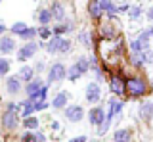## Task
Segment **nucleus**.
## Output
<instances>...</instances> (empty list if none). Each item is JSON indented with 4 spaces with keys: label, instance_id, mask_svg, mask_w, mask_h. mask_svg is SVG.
<instances>
[{
    "label": "nucleus",
    "instance_id": "1",
    "mask_svg": "<svg viewBox=\"0 0 153 142\" xmlns=\"http://www.w3.org/2000/svg\"><path fill=\"white\" fill-rule=\"evenodd\" d=\"M124 50L126 46H124L123 35L115 37V39H94V52L100 58V64L107 75L113 69H121V65L126 61Z\"/></svg>",
    "mask_w": 153,
    "mask_h": 142
},
{
    "label": "nucleus",
    "instance_id": "2",
    "mask_svg": "<svg viewBox=\"0 0 153 142\" xmlns=\"http://www.w3.org/2000/svg\"><path fill=\"white\" fill-rule=\"evenodd\" d=\"M94 33H96V39H115V37L123 35L121 21L117 19V16H105L103 13L96 21Z\"/></svg>",
    "mask_w": 153,
    "mask_h": 142
},
{
    "label": "nucleus",
    "instance_id": "3",
    "mask_svg": "<svg viewBox=\"0 0 153 142\" xmlns=\"http://www.w3.org/2000/svg\"><path fill=\"white\" fill-rule=\"evenodd\" d=\"M149 94V83H147L146 75H142V71L128 75L126 77V96L124 98H132V100H142Z\"/></svg>",
    "mask_w": 153,
    "mask_h": 142
},
{
    "label": "nucleus",
    "instance_id": "4",
    "mask_svg": "<svg viewBox=\"0 0 153 142\" xmlns=\"http://www.w3.org/2000/svg\"><path fill=\"white\" fill-rule=\"evenodd\" d=\"M44 50L52 56L71 54V50H73V40L67 39L65 35H52L50 39L44 42Z\"/></svg>",
    "mask_w": 153,
    "mask_h": 142
},
{
    "label": "nucleus",
    "instance_id": "5",
    "mask_svg": "<svg viewBox=\"0 0 153 142\" xmlns=\"http://www.w3.org/2000/svg\"><path fill=\"white\" fill-rule=\"evenodd\" d=\"M107 83H109V90L113 96L124 98L126 96V75L121 69H113L107 75Z\"/></svg>",
    "mask_w": 153,
    "mask_h": 142
},
{
    "label": "nucleus",
    "instance_id": "6",
    "mask_svg": "<svg viewBox=\"0 0 153 142\" xmlns=\"http://www.w3.org/2000/svg\"><path fill=\"white\" fill-rule=\"evenodd\" d=\"M40 48H44V40L36 42V40H27L23 42L21 46H17L16 50V60L19 61V64H25V61H29L31 58H35V54Z\"/></svg>",
    "mask_w": 153,
    "mask_h": 142
},
{
    "label": "nucleus",
    "instance_id": "7",
    "mask_svg": "<svg viewBox=\"0 0 153 142\" xmlns=\"http://www.w3.org/2000/svg\"><path fill=\"white\" fill-rule=\"evenodd\" d=\"M65 79H67V65L63 61H54V64H50V67L46 71V83L56 84V83H63Z\"/></svg>",
    "mask_w": 153,
    "mask_h": 142
},
{
    "label": "nucleus",
    "instance_id": "8",
    "mask_svg": "<svg viewBox=\"0 0 153 142\" xmlns=\"http://www.w3.org/2000/svg\"><path fill=\"white\" fill-rule=\"evenodd\" d=\"M19 119H21V115H19L17 111L4 110V113L0 115V127L8 132H13V131H17V127H19Z\"/></svg>",
    "mask_w": 153,
    "mask_h": 142
},
{
    "label": "nucleus",
    "instance_id": "9",
    "mask_svg": "<svg viewBox=\"0 0 153 142\" xmlns=\"http://www.w3.org/2000/svg\"><path fill=\"white\" fill-rule=\"evenodd\" d=\"M63 115L69 123H80L84 119V108L80 104H67L63 108Z\"/></svg>",
    "mask_w": 153,
    "mask_h": 142
},
{
    "label": "nucleus",
    "instance_id": "10",
    "mask_svg": "<svg viewBox=\"0 0 153 142\" xmlns=\"http://www.w3.org/2000/svg\"><path fill=\"white\" fill-rule=\"evenodd\" d=\"M84 100L86 104H90V106H96L100 100H102V88H100V83L94 81V83H88L84 88Z\"/></svg>",
    "mask_w": 153,
    "mask_h": 142
},
{
    "label": "nucleus",
    "instance_id": "11",
    "mask_svg": "<svg viewBox=\"0 0 153 142\" xmlns=\"http://www.w3.org/2000/svg\"><path fill=\"white\" fill-rule=\"evenodd\" d=\"M50 12H52V19H54L56 23L69 19V13H67V6H65L63 0H54V2L50 4Z\"/></svg>",
    "mask_w": 153,
    "mask_h": 142
},
{
    "label": "nucleus",
    "instance_id": "12",
    "mask_svg": "<svg viewBox=\"0 0 153 142\" xmlns=\"http://www.w3.org/2000/svg\"><path fill=\"white\" fill-rule=\"evenodd\" d=\"M16 50H17L16 37H13V35H6V33H4V35L0 37V54L8 56V54H13Z\"/></svg>",
    "mask_w": 153,
    "mask_h": 142
},
{
    "label": "nucleus",
    "instance_id": "13",
    "mask_svg": "<svg viewBox=\"0 0 153 142\" xmlns=\"http://www.w3.org/2000/svg\"><path fill=\"white\" fill-rule=\"evenodd\" d=\"M4 87H6V92L10 94V96H17L19 92H23V81L17 77V75H10V77H6Z\"/></svg>",
    "mask_w": 153,
    "mask_h": 142
},
{
    "label": "nucleus",
    "instance_id": "14",
    "mask_svg": "<svg viewBox=\"0 0 153 142\" xmlns=\"http://www.w3.org/2000/svg\"><path fill=\"white\" fill-rule=\"evenodd\" d=\"M42 84H44V81H42L40 77H35V79H31L29 83H25V87H23V92L27 94V98H31V100H36L38 92H40V88H42Z\"/></svg>",
    "mask_w": 153,
    "mask_h": 142
},
{
    "label": "nucleus",
    "instance_id": "15",
    "mask_svg": "<svg viewBox=\"0 0 153 142\" xmlns=\"http://www.w3.org/2000/svg\"><path fill=\"white\" fill-rule=\"evenodd\" d=\"M103 119H105V110H103V106H90V111H88V121H90V125L98 129V127L102 125Z\"/></svg>",
    "mask_w": 153,
    "mask_h": 142
},
{
    "label": "nucleus",
    "instance_id": "16",
    "mask_svg": "<svg viewBox=\"0 0 153 142\" xmlns=\"http://www.w3.org/2000/svg\"><path fill=\"white\" fill-rule=\"evenodd\" d=\"M138 117H140L143 123H149L153 119V108H151L149 100L140 102V106H138Z\"/></svg>",
    "mask_w": 153,
    "mask_h": 142
},
{
    "label": "nucleus",
    "instance_id": "17",
    "mask_svg": "<svg viewBox=\"0 0 153 142\" xmlns=\"http://www.w3.org/2000/svg\"><path fill=\"white\" fill-rule=\"evenodd\" d=\"M86 13H88V17H90V21H98L100 17L103 16V10H102V6H100V2L98 0H90L88 2V6H86Z\"/></svg>",
    "mask_w": 153,
    "mask_h": 142
},
{
    "label": "nucleus",
    "instance_id": "18",
    "mask_svg": "<svg viewBox=\"0 0 153 142\" xmlns=\"http://www.w3.org/2000/svg\"><path fill=\"white\" fill-rule=\"evenodd\" d=\"M67 104H69V92H67V90H59V92H56L54 98H52L50 106L54 108V110H63Z\"/></svg>",
    "mask_w": 153,
    "mask_h": 142
},
{
    "label": "nucleus",
    "instance_id": "19",
    "mask_svg": "<svg viewBox=\"0 0 153 142\" xmlns=\"http://www.w3.org/2000/svg\"><path fill=\"white\" fill-rule=\"evenodd\" d=\"M75 29V21L71 19H65V21H59V23H56L54 27H52V33L54 35H67V33H71Z\"/></svg>",
    "mask_w": 153,
    "mask_h": 142
},
{
    "label": "nucleus",
    "instance_id": "20",
    "mask_svg": "<svg viewBox=\"0 0 153 142\" xmlns=\"http://www.w3.org/2000/svg\"><path fill=\"white\" fill-rule=\"evenodd\" d=\"M21 142H46V135L42 131H31L27 129L25 132L21 135Z\"/></svg>",
    "mask_w": 153,
    "mask_h": 142
},
{
    "label": "nucleus",
    "instance_id": "21",
    "mask_svg": "<svg viewBox=\"0 0 153 142\" xmlns=\"http://www.w3.org/2000/svg\"><path fill=\"white\" fill-rule=\"evenodd\" d=\"M76 42L84 46V48H94V33L88 29H82L76 33Z\"/></svg>",
    "mask_w": 153,
    "mask_h": 142
},
{
    "label": "nucleus",
    "instance_id": "22",
    "mask_svg": "<svg viewBox=\"0 0 153 142\" xmlns=\"http://www.w3.org/2000/svg\"><path fill=\"white\" fill-rule=\"evenodd\" d=\"M17 77L21 79L23 83H29L31 79H35V77H36V71H35V67H33V65L23 64L21 67H19V71H17Z\"/></svg>",
    "mask_w": 153,
    "mask_h": 142
},
{
    "label": "nucleus",
    "instance_id": "23",
    "mask_svg": "<svg viewBox=\"0 0 153 142\" xmlns=\"http://www.w3.org/2000/svg\"><path fill=\"white\" fill-rule=\"evenodd\" d=\"M98 2H100L105 16H117L119 13V4H115L113 0H98Z\"/></svg>",
    "mask_w": 153,
    "mask_h": 142
},
{
    "label": "nucleus",
    "instance_id": "24",
    "mask_svg": "<svg viewBox=\"0 0 153 142\" xmlns=\"http://www.w3.org/2000/svg\"><path fill=\"white\" fill-rule=\"evenodd\" d=\"M36 21H38V25H50L52 21V12H50V8H38V12H36Z\"/></svg>",
    "mask_w": 153,
    "mask_h": 142
},
{
    "label": "nucleus",
    "instance_id": "25",
    "mask_svg": "<svg viewBox=\"0 0 153 142\" xmlns=\"http://www.w3.org/2000/svg\"><path fill=\"white\" fill-rule=\"evenodd\" d=\"M132 140V131L130 129H117L113 132V142H130Z\"/></svg>",
    "mask_w": 153,
    "mask_h": 142
},
{
    "label": "nucleus",
    "instance_id": "26",
    "mask_svg": "<svg viewBox=\"0 0 153 142\" xmlns=\"http://www.w3.org/2000/svg\"><path fill=\"white\" fill-rule=\"evenodd\" d=\"M17 39H21L23 42H27V40H35V39H36V27L27 25L25 29H23V31L17 35Z\"/></svg>",
    "mask_w": 153,
    "mask_h": 142
},
{
    "label": "nucleus",
    "instance_id": "27",
    "mask_svg": "<svg viewBox=\"0 0 153 142\" xmlns=\"http://www.w3.org/2000/svg\"><path fill=\"white\" fill-rule=\"evenodd\" d=\"M21 123L25 129H31V131H36L38 127H40V121H38V117H35V113L33 115H27V117H21Z\"/></svg>",
    "mask_w": 153,
    "mask_h": 142
},
{
    "label": "nucleus",
    "instance_id": "28",
    "mask_svg": "<svg viewBox=\"0 0 153 142\" xmlns=\"http://www.w3.org/2000/svg\"><path fill=\"white\" fill-rule=\"evenodd\" d=\"M33 113H35V100L27 98V100L21 102V113H19V115L27 117V115H33Z\"/></svg>",
    "mask_w": 153,
    "mask_h": 142
},
{
    "label": "nucleus",
    "instance_id": "29",
    "mask_svg": "<svg viewBox=\"0 0 153 142\" xmlns=\"http://www.w3.org/2000/svg\"><path fill=\"white\" fill-rule=\"evenodd\" d=\"M143 12H146V10L138 4V6H130V10L126 12V16H128V19H130V21H138V19H142V17H143Z\"/></svg>",
    "mask_w": 153,
    "mask_h": 142
},
{
    "label": "nucleus",
    "instance_id": "30",
    "mask_svg": "<svg viewBox=\"0 0 153 142\" xmlns=\"http://www.w3.org/2000/svg\"><path fill=\"white\" fill-rule=\"evenodd\" d=\"M75 65L79 67V71L82 75H86L90 71V61H88V56H79V58L75 60Z\"/></svg>",
    "mask_w": 153,
    "mask_h": 142
},
{
    "label": "nucleus",
    "instance_id": "31",
    "mask_svg": "<svg viewBox=\"0 0 153 142\" xmlns=\"http://www.w3.org/2000/svg\"><path fill=\"white\" fill-rule=\"evenodd\" d=\"M52 35H54V33H52V27H50V25H38V27H36V37H38L40 40L46 42Z\"/></svg>",
    "mask_w": 153,
    "mask_h": 142
},
{
    "label": "nucleus",
    "instance_id": "32",
    "mask_svg": "<svg viewBox=\"0 0 153 142\" xmlns=\"http://www.w3.org/2000/svg\"><path fill=\"white\" fill-rule=\"evenodd\" d=\"M80 77H84V75H82V73L79 71V67H76L75 64L67 67V81H71V83H76V81H79Z\"/></svg>",
    "mask_w": 153,
    "mask_h": 142
},
{
    "label": "nucleus",
    "instance_id": "33",
    "mask_svg": "<svg viewBox=\"0 0 153 142\" xmlns=\"http://www.w3.org/2000/svg\"><path fill=\"white\" fill-rule=\"evenodd\" d=\"M10 69H12V61L4 56H0V77H8Z\"/></svg>",
    "mask_w": 153,
    "mask_h": 142
},
{
    "label": "nucleus",
    "instance_id": "34",
    "mask_svg": "<svg viewBox=\"0 0 153 142\" xmlns=\"http://www.w3.org/2000/svg\"><path fill=\"white\" fill-rule=\"evenodd\" d=\"M128 48H130V52H138V54H140V52L146 50V46H143V42L138 39V37H134V39L128 42Z\"/></svg>",
    "mask_w": 153,
    "mask_h": 142
},
{
    "label": "nucleus",
    "instance_id": "35",
    "mask_svg": "<svg viewBox=\"0 0 153 142\" xmlns=\"http://www.w3.org/2000/svg\"><path fill=\"white\" fill-rule=\"evenodd\" d=\"M136 37H138V39H140V40L143 42V46H146V48H149V44H151V35H149V29H140Z\"/></svg>",
    "mask_w": 153,
    "mask_h": 142
},
{
    "label": "nucleus",
    "instance_id": "36",
    "mask_svg": "<svg viewBox=\"0 0 153 142\" xmlns=\"http://www.w3.org/2000/svg\"><path fill=\"white\" fill-rule=\"evenodd\" d=\"M25 27H27V23H25V21H16L12 27H8V31H10V35H13V37L17 39V35H19V33H21L23 29H25Z\"/></svg>",
    "mask_w": 153,
    "mask_h": 142
},
{
    "label": "nucleus",
    "instance_id": "37",
    "mask_svg": "<svg viewBox=\"0 0 153 142\" xmlns=\"http://www.w3.org/2000/svg\"><path fill=\"white\" fill-rule=\"evenodd\" d=\"M142 58H143V64L146 65H151L153 64V48H146L142 52Z\"/></svg>",
    "mask_w": 153,
    "mask_h": 142
},
{
    "label": "nucleus",
    "instance_id": "38",
    "mask_svg": "<svg viewBox=\"0 0 153 142\" xmlns=\"http://www.w3.org/2000/svg\"><path fill=\"white\" fill-rule=\"evenodd\" d=\"M48 92H50V84L44 83L42 88H40V92H38V96H36V100H48Z\"/></svg>",
    "mask_w": 153,
    "mask_h": 142
},
{
    "label": "nucleus",
    "instance_id": "39",
    "mask_svg": "<svg viewBox=\"0 0 153 142\" xmlns=\"http://www.w3.org/2000/svg\"><path fill=\"white\" fill-rule=\"evenodd\" d=\"M48 108H50L48 100H35V111H44Z\"/></svg>",
    "mask_w": 153,
    "mask_h": 142
},
{
    "label": "nucleus",
    "instance_id": "40",
    "mask_svg": "<svg viewBox=\"0 0 153 142\" xmlns=\"http://www.w3.org/2000/svg\"><path fill=\"white\" fill-rule=\"evenodd\" d=\"M6 110H12V111L21 113V102H6Z\"/></svg>",
    "mask_w": 153,
    "mask_h": 142
},
{
    "label": "nucleus",
    "instance_id": "41",
    "mask_svg": "<svg viewBox=\"0 0 153 142\" xmlns=\"http://www.w3.org/2000/svg\"><path fill=\"white\" fill-rule=\"evenodd\" d=\"M33 67H35V71H36V73H42V71L46 69V61H44V60H38L36 64L33 65Z\"/></svg>",
    "mask_w": 153,
    "mask_h": 142
},
{
    "label": "nucleus",
    "instance_id": "42",
    "mask_svg": "<svg viewBox=\"0 0 153 142\" xmlns=\"http://www.w3.org/2000/svg\"><path fill=\"white\" fill-rule=\"evenodd\" d=\"M143 16H146V19L149 21V23H153V6H149L146 12H143Z\"/></svg>",
    "mask_w": 153,
    "mask_h": 142
},
{
    "label": "nucleus",
    "instance_id": "43",
    "mask_svg": "<svg viewBox=\"0 0 153 142\" xmlns=\"http://www.w3.org/2000/svg\"><path fill=\"white\" fill-rule=\"evenodd\" d=\"M128 10H130V4L128 2H123L121 6H119V13H126Z\"/></svg>",
    "mask_w": 153,
    "mask_h": 142
},
{
    "label": "nucleus",
    "instance_id": "44",
    "mask_svg": "<svg viewBox=\"0 0 153 142\" xmlns=\"http://www.w3.org/2000/svg\"><path fill=\"white\" fill-rule=\"evenodd\" d=\"M50 129H52V131H59V129H61L59 121H50Z\"/></svg>",
    "mask_w": 153,
    "mask_h": 142
},
{
    "label": "nucleus",
    "instance_id": "45",
    "mask_svg": "<svg viewBox=\"0 0 153 142\" xmlns=\"http://www.w3.org/2000/svg\"><path fill=\"white\" fill-rule=\"evenodd\" d=\"M86 140H88V138H86V136H82V135H80V136H73V138H71L69 142H86Z\"/></svg>",
    "mask_w": 153,
    "mask_h": 142
},
{
    "label": "nucleus",
    "instance_id": "46",
    "mask_svg": "<svg viewBox=\"0 0 153 142\" xmlns=\"http://www.w3.org/2000/svg\"><path fill=\"white\" fill-rule=\"evenodd\" d=\"M4 33H8V27H6V25H4V23H2V21H0V37H2V35H4Z\"/></svg>",
    "mask_w": 153,
    "mask_h": 142
},
{
    "label": "nucleus",
    "instance_id": "47",
    "mask_svg": "<svg viewBox=\"0 0 153 142\" xmlns=\"http://www.w3.org/2000/svg\"><path fill=\"white\" fill-rule=\"evenodd\" d=\"M147 29H149V35H151V40H153V23H151V25H149V27H147Z\"/></svg>",
    "mask_w": 153,
    "mask_h": 142
},
{
    "label": "nucleus",
    "instance_id": "48",
    "mask_svg": "<svg viewBox=\"0 0 153 142\" xmlns=\"http://www.w3.org/2000/svg\"><path fill=\"white\" fill-rule=\"evenodd\" d=\"M149 92H153V83H149Z\"/></svg>",
    "mask_w": 153,
    "mask_h": 142
},
{
    "label": "nucleus",
    "instance_id": "49",
    "mask_svg": "<svg viewBox=\"0 0 153 142\" xmlns=\"http://www.w3.org/2000/svg\"><path fill=\"white\" fill-rule=\"evenodd\" d=\"M86 142H100L98 138H92V140H86Z\"/></svg>",
    "mask_w": 153,
    "mask_h": 142
},
{
    "label": "nucleus",
    "instance_id": "50",
    "mask_svg": "<svg viewBox=\"0 0 153 142\" xmlns=\"http://www.w3.org/2000/svg\"><path fill=\"white\" fill-rule=\"evenodd\" d=\"M149 102H151V108H153V98H151V100H149Z\"/></svg>",
    "mask_w": 153,
    "mask_h": 142
},
{
    "label": "nucleus",
    "instance_id": "51",
    "mask_svg": "<svg viewBox=\"0 0 153 142\" xmlns=\"http://www.w3.org/2000/svg\"><path fill=\"white\" fill-rule=\"evenodd\" d=\"M0 104H2V100H0Z\"/></svg>",
    "mask_w": 153,
    "mask_h": 142
},
{
    "label": "nucleus",
    "instance_id": "52",
    "mask_svg": "<svg viewBox=\"0 0 153 142\" xmlns=\"http://www.w3.org/2000/svg\"><path fill=\"white\" fill-rule=\"evenodd\" d=\"M0 2H2V0H0Z\"/></svg>",
    "mask_w": 153,
    "mask_h": 142
}]
</instances>
